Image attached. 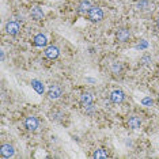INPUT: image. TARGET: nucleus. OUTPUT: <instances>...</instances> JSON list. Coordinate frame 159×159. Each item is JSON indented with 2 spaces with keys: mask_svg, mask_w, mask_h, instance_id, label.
I'll list each match as a JSON object with an SVG mask.
<instances>
[{
  "mask_svg": "<svg viewBox=\"0 0 159 159\" xmlns=\"http://www.w3.org/2000/svg\"><path fill=\"white\" fill-rule=\"evenodd\" d=\"M87 14H89V19L93 20V22H99V20L103 19V11L98 7H91L87 11Z\"/></svg>",
  "mask_w": 159,
  "mask_h": 159,
  "instance_id": "obj_1",
  "label": "nucleus"
},
{
  "mask_svg": "<svg viewBox=\"0 0 159 159\" xmlns=\"http://www.w3.org/2000/svg\"><path fill=\"white\" fill-rule=\"evenodd\" d=\"M125 95H124V91L122 90H114V91H111L110 94V101L113 103H121L122 101H124Z\"/></svg>",
  "mask_w": 159,
  "mask_h": 159,
  "instance_id": "obj_2",
  "label": "nucleus"
},
{
  "mask_svg": "<svg viewBox=\"0 0 159 159\" xmlns=\"http://www.w3.org/2000/svg\"><path fill=\"white\" fill-rule=\"evenodd\" d=\"M25 126H26L29 131H37V128L39 126V122L35 117H27L25 120Z\"/></svg>",
  "mask_w": 159,
  "mask_h": 159,
  "instance_id": "obj_3",
  "label": "nucleus"
},
{
  "mask_svg": "<svg viewBox=\"0 0 159 159\" xmlns=\"http://www.w3.org/2000/svg\"><path fill=\"white\" fill-rule=\"evenodd\" d=\"M61 94H63V90H61V87H59V86L53 84V86H50V87H49L48 97H49L50 99H56V98H59Z\"/></svg>",
  "mask_w": 159,
  "mask_h": 159,
  "instance_id": "obj_4",
  "label": "nucleus"
},
{
  "mask_svg": "<svg viewBox=\"0 0 159 159\" xmlns=\"http://www.w3.org/2000/svg\"><path fill=\"white\" fill-rule=\"evenodd\" d=\"M0 154H2L3 158H11L14 155V147L10 146V144H3L0 147Z\"/></svg>",
  "mask_w": 159,
  "mask_h": 159,
  "instance_id": "obj_5",
  "label": "nucleus"
},
{
  "mask_svg": "<svg viewBox=\"0 0 159 159\" xmlns=\"http://www.w3.org/2000/svg\"><path fill=\"white\" fill-rule=\"evenodd\" d=\"M19 30H20V27H19V23H18V22H8L6 25V31L10 35L18 34V31H19Z\"/></svg>",
  "mask_w": 159,
  "mask_h": 159,
  "instance_id": "obj_6",
  "label": "nucleus"
},
{
  "mask_svg": "<svg viewBox=\"0 0 159 159\" xmlns=\"http://www.w3.org/2000/svg\"><path fill=\"white\" fill-rule=\"evenodd\" d=\"M60 55V50H59V48L57 46H48V48L45 49V56L48 57V59H56L57 56Z\"/></svg>",
  "mask_w": 159,
  "mask_h": 159,
  "instance_id": "obj_7",
  "label": "nucleus"
},
{
  "mask_svg": "<svg viewBox=\"0 0 159 159\" xmlns=\"http://www.w3.org/2000/svg\"><path fill=\"white\" fill-rule=\"evenodd\" d=\"M131 37V33H129L128 29H120V30L117 31V39L120 42H126Z\"/></svg>",
  "mask_w": 159,
  "mask_h": 159,
  "instance_id": "obj_8",
  "label": "nucleus"
},
{
  "mask_svg": "<svg viewBox=\"0 0 159 159\" xmlns=\"http://www.w3.org/2000/svg\"><path fill=\"white\" fill-rule=\"evenodd\" d=\"M80 103H82V106H83V107H89V106H91V103H93V95H91L90 93L82 94V97H80Z\"/></svg>",
  "mask_w": 159,
  "mask_h": 159,
  "instance_id": "obj_9",
  "label": "nucleus"
},
{
  "mask_svg": "<svg viewBox=\"0 0 159 159\" xmlns=\"http://www.w3.org/2000/svg\"><path fill=\"white\" fill-rule=\"evenodd\" d=\"M140 125H142V120H140L137 116H132V117H129L128 126L131 129H137V128H140Z\"/></svg>",
  "mask_w": 159,
  "mask_h": 159,
  "instance_id": "obj_10",
  "label": "nucleus"
},
{
  "mask_svg": "<svg viewBox=\"0 0 159 159\" xmlns=\"http://www.w3.org/2000/svg\"><path fill=\"white\" fill-rule=\"evenodd\" d=\"M31 18H33L34 20H41L42 18H44V12H42V8H39V7H33L31 8Z\"/></svg>",
  "mask_w": 159,
  "mask_h": 159,
  "instance_id": "obj_11",
  "label": "nucleus"
},
{
  "mask_svg": "<svg viewBox=\"0 0 159 159\" xmlns=\"http://www.w3.org/2000/svg\"><path fill=\"white\" fill-rule=\"evenodd\" d=\"M46 44H48V39H46V37L44 34H38V35H35L34 37V45L35 46H45Z\"/></svg>",
  "mask_w": 159,
  "mask_h": 159,
  "instance_id": "obj_12",
  "label": "nucleus"
},
{
  "mask_svg": "<svg viewBox=\"0 0 159 159\" xmlns=\"http://www.w3.org/2000/svg\"><path fill=\"white\" fill-rule=\"evenodd\" d=\"M31 87H33L38 94H44V91H45V87H44V84H42V82L37 80V79H33V80H31Z\"/></svg>",
  "mask_w": 159,
  "mask_h": 159,
  "instance_id": "obj_13",
  "label": "nucleus"
},
{
  "mask_svg": "<svg viewBox=\"0 0 159 159\" xmlns=\"http://www.w3.org/2000/svg\"><path fill=\"white\" fill-rule=\"evenodd\" d=\"M93 158L94 159H105V158H107L106 150H103V148H98V150L93 154Z\"/></svg>",
  "mask_w": 159,
  "mask_h": 159,
  "instance_id": "obj_14",
  "label": "nucleus"
},
{
  "mask_svg": "<svg viewBox=\"0 0 159 159\" xmlns=\"http://www.w3.org/2000/svg\"><path fill=\"white\" fill-rule=\"evenodd\" d=\"M137 7H139V10H152L154 4L150 2H147V0H142V2L137 4Z\"/></svg>",
  "mask_w": 159,
  "mask_h": 159,
  "instance_id": "obj_15",
  "label": "nucleus"
},
{
  "mask_svg": "<svg viewBox=\"0 0 159 159\" xmlns=\"http://www.w3.org/2000/svg\"><path fill=\"white\" fill-rule=\"evenodd\" d=\"M91 8V6H90V3L87 2V0H83V2L80 3V6H79V10H80V11H89V10Z\"/></svg>",
  "mask_w": 159,
  "mask_h": 159,
  "instance_id": "obj_16",
  "label": "nucleus"
},
{
  "mask_svg": "<svg viewBox=\"0 0 159 159\" xmlns=\"http://www.w3.org/2000/svg\"><path fill=\"white\" fill-rule=\"evenodd\" d=\"M142 105H144V106H151V105H152V99H151L150 97H146V98L142 99Z\"/></svg>",
  "mask_w": 159,
  "mask_h": 159,
  "instance_id": "obj_17",
  "label": "nucleus"
},
{
  "mask_svg": "<svg viewBox=\"0 0 159 159\" xmlns=\"http://www.w3.org/2000/svg\"><path fill=\"white\" fill-rule=\"evenodd\" d=\"M111 68H113V72H114V74H118V72L121 71V64L114 63V64H113V67H111Z\"/></svg>",
  "mask_w": 159,
  "mask_h": 159,
  "instance_id": "obj_18",
  "label": "nucleus"
},
{
  "mask_svg": "<svg viewBox=\"0 0 159 159\" xmlns=\"http://www.w3.org/2000/svg\"><path fill=\"white\" fill-rule=\"evenodd\" d=\"M147 46H148L147 41H142V44L137 45V49H144V48H147Z\"/></svg>",
  "mask_w": 159,
  "mask_h": 159,
  "instance_id": "obj_19",
  "label": "nucleus"
},
{
  "mask_svg": "<svg viewBox=\"0 0 159 159\" xmlns=\"http://www.w3.org/2000/svg\"><path fill=\"white\" fill-rule=\"evenodd\" d=\"M158 26H159V18H158Z\"/></svg>",
  "mask_w": 159,
  "mask_h": 159,
  "instance_id": "obj_20",
  "label": "nucleus"
}]
</instances>
